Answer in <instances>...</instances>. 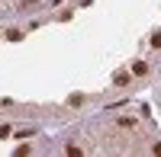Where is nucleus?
I'll return each instance as SVG.
<instances>
[{"label":"nucleus","mask_w":161,"mask_h":157,"mask_svg":"<svg viewBox=\"0 0 161 157\" xmlns=\"http://www.w3.org/2000/svg\"><path fill=\"white\" fill-rule=\"evenodd\" d=\"M132 74L145 77V74H148V64H145V61H136V64H132Z\"/></svg>","instance_id":"f257e3e1"},{"label":"nucleus","mask_w":161,"mask_h":157,"mask_svg":"<svg viewBox=\"0 0 161 157\" xmlns=\"http://www.w3.org/2000/svg\"><path fill=\"white\" fill-rule=\"evenodd\" d=\"M152 45H155V48H161V32H155V35H152Z\"/></svg>","instance_id":"f03ea898"}]
</instances>
